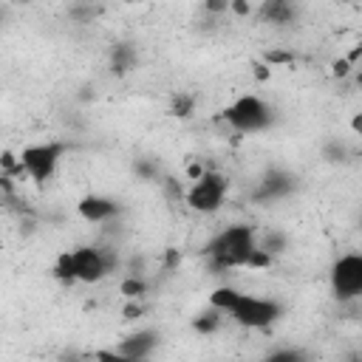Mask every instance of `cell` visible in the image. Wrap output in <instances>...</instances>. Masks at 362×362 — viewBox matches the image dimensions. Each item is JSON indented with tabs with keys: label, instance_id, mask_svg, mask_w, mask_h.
<instances>
[{
	"label": "cell",
	"instance_id": "cell-1",
	"mask_svg": "<svg viewBox=\"0 0 362 362\" xmlns=\"http://www.w3.org/2000/svg\"><path fill=\"white\" fill-rule=\"evenodd\" d=\"M257 249V232L249 223H232L223 232H218L209 246L204 249L206 263L212 274H221L226 269H246L252 252Z\"/></svg>",
	"mask_w": 362,
	"mask_h": 362
},
{
	"label": "cell",
	"instance_id": "cell-2",
	"mask_svg": "<svg viewBox=\"0 0 362 362\" xmlns=\"http://www.w3.org/2000/svg\"><path fill=\"white\" fill-rule=\"evenodd\" d=\"M68 153V144L65 141H37V144H28L20 150V167L25 173V178H31L34 184H45L54 178L59 161L65 158Z\"/></svg>",
	"mask_w": 362,
	"mask_h": 362
},
{
	"label": "cell",
	"instance_id": "cell-3",
	"mask_svg": "<svg viewBox=\"0 0 362 362\" xmlns=\"http://www.w3.org/2000/svg\"><path fill=\"white\" fill-rule=\"evenodd\" d=\"M223 122L238 133H260L272 124V107L257 93H243L223 107Z\"/></svg>",
	"mask_w": 362,
	"mask_h": 362
},
{
	"label": "cell",
	"instance_id": "cell-4",
	"mask_svg": "<svg viewBox=\"0 0 362 362\" xmlns=\"http://www.w3.org/2000/svg\"><path fill=\"white\" fill-rule=\"evenodd\" d=\"M226 189H229L226 175L218 173V170H206L201 178H195V181L187 187L184 204H187L192 212L212 215V212L221 209V204H223V198H226Z\"/></svg>",
	"mask_w": 362,
	"mask_h": 362
},
{
	"label": "cell",
	"instance_id": "cell-5",
	"mask_svg": "<svg viewBox=\"0 0 362 362\" xmlns=\"http://www.w3.org/2000/svg\"><path fill=\"white\" fill-rule=\"evenodd\" d=\"M328 283H331V294H334L339 303H345V300H359V297H362V252L339 255V257L331 263Z\"/></svg>",
	"mask_w": 362,
	"mask_h": 362
},
{
	"label": "cell",
	"instance_id": "cell-6",
	"mask_svg": "<svg viewBox=\"0 0 362 362\" xmlns=\"http://www.w3.org/2000/svg\"><path fill=\"white\" fill-rule=\"evenodd\" d=\"M283 314V305L277 300H269V297H255V294H243L240 303L235 305V311L229 314L240 328H249V331H263L269 328L274 320H280Z\"/></svg>",
	"mask_w": 362,
	"mask_h": 362
},
{
	"label": "cell",
	"instance_id": "cell-7",
	"mask_svg": "<svg viewBox=\"0 0 362 362\" xmlns=\"http://www.w3.org/2000/svg\"><path fill=\"white\" fill-rule=\"evenodd\" d=\"M71 260H74L76 283H99V280H105L119 266L113 252H105V249H96V246H76V249H71Z\"/></svg>",
	"mask_w": 362,
	"mask_h": 362
},
{
	"label": "cell",
	"instance_id": "cell-8",
	"mask_svg": "<svg viewBox=\"0 0 362 362\" xmlns=\"http://www.w3.org/2000/svg\"><path fill=\"white\" fill-rule=\"evenodd\" d=\"M294 189H297V178L283 167H272V170L263 173V178L252 189V201L255 204H272V201H280V198L291 195Z\"/></svg>",
	"mask_w": 362,
	"mask_h": 362
},
{
	"label": "cell",
	"instance_id": "cell-9",
	"mask_svg": "<svg viewBox=\"0 0 362 362\" xmlns=\"http://www.w3.org/2000/svg\"><path fill=\"white\" fill-rule=\"evenodd\" d=\"M158 348V334L153 328H139L133 334H127L124 339H119V345L113 348L119 354V359H147L153 356V351Z\"/></svg>",
	"mask_w": 362,
	"mask_h": 362
},
{
	"label": "cell",
	"instance_id": "cell-10",
	"mask_svg": "<svg viewBox=\"0 0 362 362\" xmlns=\"http://www.w3.org/2000/svg\"><path fill=\"white\" fill-rule=\"evenodd\" d=\"M76 212H79V218L88 221V223H105V221L116 218V215L122 212V206H119V201H113V198H107V195L90 192V195L79 198Z\"/></svg>",
	"mask_w": 362,
	"mask_h": 362
},
{
	"label": "cell",
	"instance_id": "cell-11",
	"mask_svg": "<svg viewBox=\"0 0 362 362\" xmlns=\"http://www.w3.org/2000/svg\"><path fill=\"white\" fill-rule=\"evenodd\" d=\"M257 17L263 23H269V25L283 28V25H291L297 20V6L291 0H263Z\"/></svg>",
	"mask_w": 362,
	"mask_h": 362
},
{
	"label": "cell",
	"instance_id": "cell-12",
	"mask_svg": "<svg viewBox=\"0 0 362 362\" xmlns=\"http://www.w3.org/2000/svg\"><path fill=\"white\" fill-rule=\"evenodd\" d=\"M139 62V54H136V45L133 42H113L110 48V71L116 76H124L136 68Z\"/></svg>",
	"mask_w": 362,
	"mask_h": 362
},
{
	"label": "cell",
	"instance_id": "cell-13",
	"mask_svg": "<svg viewBox=\"0 0 362 362\" xmlns=\"http://www.w3.org/2000/svg\"><path fill=\"white\" fill-rule=\"evenodd\" d=\"M189 325H192V331H195V334H201V337H209V334L221 331V325H223V311H221V308H215V305H209L206 311L195 314Z\"/></svg>",
	"mask_w": 362,
	"mask_h": 362
},
{
	"label": "cell",
	"instance_id": "cell-14",
	"mask_svg": "<svg viewBox=\"0 0 362 362\" xmlns=\"http://www.w3.org/2000/svg\"><path fill=\"white\" fill-rule=\"evenodd\" d=\"M240 297H243L240 288H235V286H218V288H212V294H209V305L221 308L223 314H232L235 305L240 303Z\"/></svg>",
	"mask_w": 362,
	"mask_h": 362
},
{
	"label": "cell",
	"instance_id": "cell-15",
	"mask_svg": "<svg viewBox=\"0 0 362 362\" xmlns=\"http://www.w3.org/2000/svg\"><path fill=\"white\" fill-rule=\"evenodd\" d=\"M147 288H150V283L144 280V274H127V277L119 283V294H122L124 300H141V297L147 294Z\"/></svg>",
	"mask_w": 362,
	"mask_h": 362
},
{
	"label": "cell",
	"instance_id": "cell-16",
	"mask_svg": "<svg viewBox=\"0 0 362 362\" xmlns=\"http://www.w3.org/2000/svg\"><path fill=\"white\" fill-rule=\"evenodd\" d=\"M170 113L175 119H189L195 113V96L187 93V90H178L173 99H170Z\"/></svg>",
	"mask_w": 362,
	"mask_h": 362
},
{
	"label": "cell",
	"instance_id": "cell-17",
	"mask_svg": "<svg viewBox=\"0 0 362 362\" xmlns=\"http://www.w3.org/2000/svg\"><path fill=\"white\" fill-rule=\"evenodd\" d=\"M99 6L96 3H90V0H76L71 8H68V17L74 20V23H90V20H96L99 17Z\"/></svg>",
	"mask_w": 362,
	"mask_h": 362
},
{
	"label": "cell",
	"instance_id": "cell-18",
	"mask_svg": "<svg viewBox=\"0 0 362 362\" xmlns=\"http://www.w3.org/2000/svg\"><path fill=\"white\" fill-rule=\"evenodd\" d=\"M348 156H351V150H348V144L339 141V139H331V141L322 144V158H325L328 164H342V161H348Z\"/></svg>",
	"mask_w": 362,
	"mask_h": 362
},
{
	"label": "cell",
	"instance_id": "cell-19",
	"mask_svg": "<svg viewBox=\"0 0 362 362\" xmlns=\"http://www.w3.org/2000/svg\"><path fill=\"white\" fill-rule=\"evenodd\" d=\"M51 274L59 280V283H76V274H74V260H71V252H62L51 269Z\"/></svg>",
	"mask_w": 362,
	"mask_h": 362
},
{
	"label": "cell",
	"instance_id": "cell-20",
	"mask_svg": "<svg viewBox=\"0 0 362 362\" xmlns=\"http://www.w3.org/2000/svg\"><path fill=\"white\" fill-rule=\"evenodd\" d=\"M133 173L141 181H161V170H158V164L153 158H136L133 161Z\"/></svg>",
	"mask_w": 362,
	"mask_h": 362
},
{
	"label": "cell",
	"instance_id": "cell-21",
	"mask_svg": "<svg viewBox=\"0 0 362 362\" xmlns=\"http://www.w3.org/2000/svg\"><path fill=\"white\" fill-rule=\"evenodd\" d=\"M158 184H161V189H164L167 201H178V204H181V201L187 198V187H184L175 175H161V181H158Z\"/></svg>",
	"mask_w": 362,
	"mask_h": 362
},
{
	"label": "cell",
	"instance_id": "cell-22",
	"mask_svg": "<svg viewBox=\"0 0 362 362\" xmlns=\"http://www.w3.org/2000/svg\"><path fill=\"white\" fill-rule=\"evenodd\" d=\"M257 243H260V246H263L269 255H280V252H286L288 238H286L283 232H277V229H274V232H266V235H263Z\"/></svg>",
	"mask_w": 362,
	"mask_h": 362
},
{
	"label": "cell",
	"instance_id": "cell-23",
	"mask_svg": "<svg viewBox=\"0 0 362 362\" xmlns=\"http://www.w3.org/2000/svg\"><path fill=\"white\" fill-rule=\"evenodd\" d=\"M263 59H266L272 68H280V65H291V62H294V54H288V51H283V48H272V51L263 54Z\"/></svg>",
	"mask_w": 362,
	"mask_h": 362
},
{
	"label": "cell",
	"instance_id": "cell-24",
	"mask_svg": "<svg viewBox=\"0 0 362 362\" xmlns=\"http://www.w3.org/2000/svg\"><path fill=\"white\" fill-rule=\"evenodd\" d=\"M229 14L238 20H246L255 14V0H229Z\"/></svg>",
	"mask_w": 362,
	"mask_h": 362
},
{
	"label": "cell",
	"instance_id": "cell-25",
	"mask_svg": "<svg viewBox=\"0 0 362 362\" xmlns=\"http://www.w3.org/2000/svg\"><path fill=\"white\" fill-rule=\"evenodd\" d=\"M178 266H181V249L167 246V249H164V257H161V269H164V272H175Z\"/></svg>",
	"mask_w": 362,
	"mask_h": 362
},
{
	"label": "cell",
	"instance_id": "cell-26",
	"mask_svg": "<svg viewBox=\"0 0 362 362\" xmlns=\"http://www.w3.org/2000/svg\"><path fill=\"white\" fill-rule=\"evenodd\" d=\"M305 354L303 351H297V348H283V351H269V359L272 362H297V359H303Z\"/></svg>",
	"mask_w": 362,
	"mask_h": 362
},
{
	"label": "cell",
	"instance_id": "cell-27",
	"mask_svg": "<svg viewBox=\"0 0 362 362\" xmlns=\"http://www.w3.org/2000/svg\"><path fill=\"white\" fill-rule=\"evenodd\" d=\"M351 68H354V62H351L348 57H339V59L331 62V74H334L337 79H345V76L351 74Z\"/></svg>",
	"mask_w": 362,
	"mask_h": 362
},
{
	"label": "cell",
	"instance_id": "cell-28",
	"mask_svg": "<svg viewBox=\"0 0 362 362\" xmlns=\"http://www.w3.org/2000/svg\"><path fill=\"white\" fill-rule=\"evenodd\" d=\"M141 314H144V303L141 300H127L124 308H122V317L124 320H139Z\"/></svg>",
	"mask_w": 362,
	"mask_h": 362
},
{
	"label": "cell",
	"instance_id": "cell-29",
	"mask_svg": "<svg viewBox=\"0 0 362 362\" xmlns=\"http://www.w3.org/2000/svg\"><path fill=\"white\" fill-rule=\"evenodd\" d=\"M204 11H206L209 17L226 14V11H229V0H204Z\"/></svg>",
	"mask_w": 362,
	"mask_h": 362
},
{
	"label": "cell",
	"instance_id": "cell-30",
	"mask_svg": "<svg viewBox=\"0 0 362 362\" xmlns=\"http://www.w3.org/2000/svg\"><path fill=\"white\" fill-rule=\"evenodd\" d=\"M252 76H255L257 82H269V79H272V65H269L266 59L255 62V65H252Z\"/></svg>",
	"mask_w": 362,
	"mask_h": 362
},
{
	"label": "cell",
	"instance_id": "cell-31",
	"mask_svg": "<svg viewBox=\"0 0 362 362\" xmlns=\"http://www.w3.org/2000/svg\"><path fill=\"white\" fill-rule=\"evenodd\" d=\"M204 173H206V167H204V164H198V161H192V164L187 167V178H189V181H195V178H201Z\"/></svg>",
	"mask_w": 362,
	"mask_h": 362
},
{
	"label": "cell",
	"instance_id": "cell-32",
	"mask_svg": "<svg viewBox=\"0 0 362 362\" xmlns=\"http://www.w3.org/2000/svg\"><path fill=\"white\" fill-rule=\"evenodd\" d=\"M351 130H354V133H356V136H362V110H359V113H354V116H351Z\"/></svg>",
	"mask_w": 362,
	"mask_h": 362
},
{
	"label": "cell",
	"instance_id": "cell-33",
	"mask_svg": "<svg viewBox=\"0 0 362 362\" xmlns=\"http://www.w3.org/2000/svg\"><path fill=\"white\" fill-rule=\"evenodd\" d=\"M356 82H359V88H362V71H359V76H356Z\"/></svg>",
	"mask_w": 362,
	"mask_h": 362
},
{
	"label": "cell",
	"instance_id": "cell-34",
	"mask_svg": "<svg viewBox=\"0 0 362 362\" xmlns=\"http://www.w3.org/2000/svg\"><path fill=\"white\" fill-rule=\"evenodd\" d=\"M124 3H141V0H124Z\"/></svg>",
	"mask_w": 362,
	"mask_h": 362
},
{
	"label": "cell",
	"instance_id": "cell-35",
	"mask_svg": "<svg viewBox=\"0 0 362 362\" xmlns=\"http://www.w3.org/2000/svg\"><path fill=\"white\" fill-rule=\"evenodd\" d=\"M334 3H351V0H334Z\"/></svg>",
	"mask_w": 362,
	"mask_h": 362
},
{
	"label": "cell",
	"instance_id": "cell-36",
	"mask_svg": "<svg viewBox=\"0 0 362 362\" xmlns=\"http://www.w3.org/2000/svg\"><path fill=\"white\" fill-rule=\"evenodd\" d=\"M17 3H31V0H17Z\"/></svg>",
	"mask_w": 362,
	"mask_h": 362
},
{
	"label": "cell",
	"instance_id": "cell-37",
	"mask_svg": "<svg viewBox=\"0 0 362 362\" xmlns=\"http://www.w3.org/2000/svg\"><path fill=\"white\" fill-rule=\"evenodd\" d=\"M359 232H362V218H359Z\"/></svg>",
	"mask_w": 362,
	"mask_h": 362
},
{
	"label": "cell",
	"instance_id": "cell-38",
	"mask_svg": "<svg viewBox=\"0 0 362 362\" xmlns=\"http://www.w3.org/2000/svg\"><path fill=\"white\" fill-rule=\"evenodd\" d=\"M359 156H362V147H359Z\"/></svg>",
	"mask_w": 362,
	"mask_h": 362
}]
</instances>
